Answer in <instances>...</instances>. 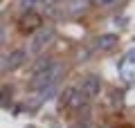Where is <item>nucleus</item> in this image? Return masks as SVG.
<instances>
[{"instance_id":"obj_1","label":"nucleus","mask_w":135,"mask_h":128,"mask_svg":"<svg viewBox=\"0 0 135 128\" xmlns=\"http://www.w3.org/2000/svg\"><path fill=\"white\" fill-rule=\"evenodd\" d=\"M61 74H63V65L54 61L47 70L38 72V74H34L32 79H29V88H32L34 92H41V90H45V88H50V85H56L59 79H61Z\"/></svg>"},{"instance_id":"obj_2","label":"nucleus","mask_w":135,"mask_h":128,"mask_svg":"<svg viewBox=\"0 0 135 128\" xmlns=\"http://www.w3.org/2000/svg\"><path fill=\"white\" fill-rule=\"evenodd\" d=\"M54 38V29L52 27H41L32 34V41H29V54H43L45 47H47L50 43Z\"/></svg>"},{"instance_id":"obj_3","label":"nucleus","mask_w":135,"mask_h":128,"mask_svg":"<svg viewBox=\"0 0 135 128\" xmlns=\"http://www.w3.org/2000/svg\"><path fill=\"white\" fill-rule=\"evenodd\" d=\"M119 76L124 83H135V47L122 56L119 61Z\"/></svg>"},{"instance_id":"obj_4","label":"nucleus","mask_w":135,"mask_h":128,"mask_svg":"<svg viewBox=\"0 0 135 128\" xmlns=\"http://www.w3.org/2000/svg\"><path fill=\"white\" fill-rule=\"evenodd\" d=\"M41 25H43V18H41V14H36L34 9H25V14L20 16L18 20V27L23 34H34L36 29H41Z\"/></svg>"},{"instance_id":"obj_5","label":"nucleus","mask_w":135,"mask_h":128,"mask_svg":"<svg viewBox=\"0 0 135 128\" xmlns=\"http://www.w3.org/2000/svg\"><path fill=\"white\" fill-rule=\"evenodd\" d=\"M77 90L83 92L88 99H95V97L101 92V79H99L97 74H88V76H83V81L79 83Z\"/></svg>"},{"instance_id":"obj_6","label":"nucleus","mask_w":135,"mask_h":128,"mask_svg":"<svg viewBox=\"0 0 135 128\" xmlns=\"http://www.w3.org/2000/svg\"><path fill=\"white\" fill-rule=\"evenodd\" d=\"M119 43V38H117V34H101V36H95L92 38V47L99 50V52H108V50H113Z\"/></svg>"},{"instance_id":"obj_7","label":"nucleus","mask_w":135,"mask_h":128,"mask_svg":"<svg viewBox=\"0 0 135 128\" xmlns=\"http://www.w3.org/2000/svg\"><path fill=\"white\" fill-rule=\"evenodd\" d=\"M27 56H29V54L25 52V50H14L11 54H7V56H5V72L7 70H9V72L11 70H18V67L27 61Z\"/></svg>"},{"instance_id":"obj_8","label":"nucleus","mask_w":135,"mask_h":128,"mask_svg":"<svg viewBox=\"0 0 135 128\" xmlns=\"http://www.w3.org/2000/svg\"><path fill=\"white\" fill-rule=\"evenodd\" d=\"M88 101H90V99H88L83 92H79L77 88H74V92H72V97H70V101H68L65 108H70V110H79V108H83Z\"/></svg>"},{"instance_id":"obj_9","label":"nucleus","mask_w":135,"mask_h":128,"mask_svg":"<svg viewBox=\"0 0 135 128\" xmlns=\"http://www.w3.org/2000/svg\"><path fill=\"white\" fill-rule=\"evenodd\" d=\"M52 63H54L52 56H43V58H38V61L34 63V67H32V76H34V74H38V72H43V70H47Z\"/></svg>"},{"instance_id":"obj_10","label":"nucleus","mask_w":135,"mask_h":128,"mask_svg":"<svg viewBox=\"0 0 135 128\" xmlns=\"http://www.w3.org/2000/svg\"><path fill=\"white\" fill-rule=\"evenodd\" d=\"M11 88L9 85H5V88H2V90H0V106H2V108H9V104H11Z\"/></svg>"},{"instance_id":"obj_11","label":"nucleus","mask_w":135,"mask_h":128,"mask_svg":"<svg viewBox=\"0 0 135 128\" xmlns=\"http://www.w3.org/2000/svg\"><path fill=\"white\" fill-rule=\"evenodd\" d=\"M74 88H65V90L61 92V97H59V101H61V106H68V101H70V97H72Z\"/></svg>"},{"instance_id":"obj_12","label":"nucleus","mask_w":135,"mask_h":128,"mask_svg":"<svg viewBox=\"0 0 135 128\" xmlns=\"http://www.w3.org/2000/svg\"><path fill=\"white\" fill-rule=\"evenodd\" d=\"M41 0H20V5H23V9H32L34 5H38Z\"/></svg>"},{"instance_id":"obj_13","label":"nucleus","mask_w":135,"mask_h":128,"mask_svg":"<svg viewBox=\"0 0 135 128\" xmlns=\"http://www.w3.org/2000/svg\"><path fill=\"white\" fill-rule=\"evenodd\" d=\"M92 5H99V7H108V5H113L115 0H90Z\"/></svg>"},{"instance_id":"obj_14","label":"nucleus","mask_w":135,"mask_h":128,"mask_svg":"<svg viewBox=\"0 0 135 128\" xmlns=\"http://www.w3.org/2000/svg\"><path fill=\"white\" fill-rule=\"evenodd\" d=\"M0 72H5V56H0Z\"/></svg>"},{"instance_id":"obj_15","label":"nucleus","mask_w":135,"mask_h":128,"mask_svg":"<svg viewBox=\"0 0 135 128\" xmlns=\"http://www.w3.org/2000/svg\"><path fill=\"white\" fill-rule=\"evenodd\" d=\"M2 36H5V32H2V27H0V43H2Z\"/></svg>"},{"instance_id":"obj_16","label":"nucleus","mask_w":135,"mask_h":128,"mask_svg":"<svg viewBox=\"0 0 135 128\" xmlns=\"http://www.w3.org/2000/svg\"><path fill=\"white\" fill-rule=\"evenodd\" d=\"M122 2H126V0H122Z\"/></svg>"}]
</instances>
